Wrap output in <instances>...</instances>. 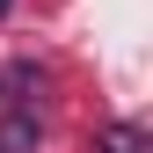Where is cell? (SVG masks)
Wrapping results in <instances>:
<instances>
[{
	"label": "cell",
	"instance_id": "cell-1",
	"mask_svg": "<svg viewBox=\"0 0 153 153\" xmlns=\"http://www.w3.org/2000/svg\"><path fill=\"white\" fill-rule=\"evenodd\" d=\"M36 80H44V66H36V59H15L7 73H0V102H7V109H22Z\"/></svg>",
	"mask_w": 153,
	"mask_h": 153
},
{
	"label": "cell",
	"instance_id": "cell-2",
	"mask_svg": "<svg viewBox=\"0 0 153 153\" xmlns=\"http://www.w3.org/2000/svg\"><path fill=\"white\" fill-rule=\"evenodd\" d=\"M36 139H44V124H36L29 109H7V124H0V153H36Z\"/></svg>",
	"mask_w": 153,
	"mask_h": 153
},
{
	"label": "cell",
	"instance_id": "cell-3",
	"mask_svg": "<svg viewBox=\"0 0 153 153\" xmlns=\"http://www.w3.org/2000/svg\"><path fill=\"white\" fill-rule=\"evenodd\" d=\"M95 153H146V124H131V117L109 124L102 139H95Z\"/></svg>",
	"mask_w": 153,
	"mask_h": 153
},
{
	"label": "cell",
	"instance_id": "cell-4",
	"mask_svg": "<svg viewBox=\"0 0 153 153\" xmlns=\"http://www.w3.org/2000/svg\"><path fill=\"white\" fill-rule=\"evenodd\" d=\"M7 7H15V0H0V15H7Z\"/></svg>",
	"mask_w": 153,
	"mask_h": 153
}]
</instances>
